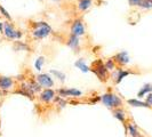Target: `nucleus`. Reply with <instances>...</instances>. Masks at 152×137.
Returning <instances> with one entry per match:
<instances>
[{
    "instance_id": "29",
    "label": "nucleus",
    "mask_w": 152,
    "mask_h": 137,
    "mask_svg": "<svg viewBox=\"0 0 152 137\" xmlns=\"http://www.w3.org/2000/svg\"><path fill=\"white\" fill-rule=\"evenodd\" d=\"M54 1H56V2H58V1H61V0H54Z\"/></svg>"
},
{
    "instance_id": "10",
    "label": "nucleus",
    "mask_w": 152,
    "mask_h": 137,
    "mask_svg": "<svg viewBox=\"0 0 152 137\" xmlns=\"http://www.w3.org/2000/svg\"><path fill=\"white\" fill-rule=\"evenodd\" d=\"M115 62V64L118 63L119 65H126V64H128L129 63V55L127 52H120V53L115 54L113 57H112Z\"/></svg>"
},
{
    "instance_id": "22",
    "label": "nucleus",
    "mask_w": 152,
    "mask_h": 137,
    "mask_svg": "<svg viewBox=\"0 0 152 137\" xmlns=\"http://www.w3.org/2000/svg\"><path fill=\"white\" fill-rule=\"evenodd\" d=\"M45 64V57L44 56H40L38 57L36 62H34V68L37 71H41V68H42V65Z\"/></svg>"
},
{
    "instance_id": "13",
    "label": "nucleus",
    "mask_w": 152,
    "mask_h": 137,
    "mask_svg": "<svg viewBox=\"0 0 152 137\" xmlns=\"http://www.w3.org/2000/svg\"><path fill=\"white\" fill-rule=\"evenodd\" d=\"M23 85L25 86V88L30 91L32 95L41 90V86L38 82H36V80H30V81H28V82H25V84Z\"/></svg>"
},
{
    "instance_id": "16",
    "label": "nucleus",
    "mask_w": 152,
    "mask_h": 137,
    "mask_svg": "<svg viewBox=\"0 0 152 137\" xmlns=\"http://www.w3.org/2000/svg\"><path fill=\"white\" fill-rule=\"evenodd\" d=\"M112 113H113V117L115 118V119H118L119 121H121V122H125L126 114H125V111L121 110L120 107H118V109H113Z\"/></svg>"
},
{
    "instance_id": "4",
    "label": "nucleus",
    "mask_w": 152,
    "mask_h": 137,
    "mask_svg": "<svg viewBox=\"0 0 152 137\" xmlns=\"http://www.w3.org/2000/svg\"><path fill=\"white\" fill-rule=\"evenodd\" d=\"M4 34L6 36V38L10 39V40H20L23 36L22 32L16 30L13 26V24L9 22L4 23Z\"/></svg>"
},
{
    "instance_id": "15",
    "label": "nucleus",
    "mask_w": 152,
    "mask_h": 137,
    "mask_svg": "<svg viewBox=\"0 0 152 137\" xmlns=\"http://www.w3.org/2000/svg\"><path fill=\"white\" fill-rule=\"evenodd\" d=\"M75 65H76V68H78L80 71H83V72H85V73H87V72L91 71V68H89V66L86 64V62H85L84 58H80V60L76 61Z\"/></svg>"
},
{
    "instance_id": "9",
    "label": "nucleus",
    "mask_w": 152,
    "mask_h": 137,
    "mask_svg": "<svg viewBox=\"0 0 152 137\" xmlns=\"http://www.w3.org/2000/svg\"><path fill=\"white\" fill-rule=\"evenodd\" d=\"M39 98L44 103H49L50 101H53L55 98V91L53 89H50V88H46V89H44L40 93Z\"/></svg>"
},
{
    "instance_id": "31",
    "label": "nucleus",
    "mask_w": 152,
    "mask_h": 137,
    "mask_svg": "<svg viewBox=\"0 0 152 137\" xmlns=\"http://www.w3.org/2000/svg\"><path fill=\"white\" fill-rule=\"evenodd\" d=\"M151 91H152V89H151Z\"/></svg>"
},
{
    "instance_id": "30",
    "label": "nucleus",
    "mask_w": 152,
    "mask_h": 137,
    "mask_svg": "<svg viewBox=\"0 0 152 137\" xmlns=\"http://www.w3.org/2000/svg\"><path fill=\"white\" fill-rule=\"evenodd\" d=\"M0 136H1V133H0Z\"/></svg>"
},
{
    "instance_id": "11",
    "label": "nucleus",
    "mask_w": 152,
    "mask_h": 137,
    "mask_svg": "<svg viewBox=\"0 0 152 137\" xmlns=\"http://www.w3.org/2000/svg\"><path fill=\"white\" fill-rule=\"evenodd\" d=\"M14 86V80L10 77H0V89L9 90Z\"/></svg>"
},
{
    "instance_id": "2",
    "label": "nucleus",
    "mask_w": 152,
    "mask_h": 137,
    "mask_svg": "<svg viewBox=\"0 0 152 137\" xmlns=\"http://www.w3.org/2000/svg\"><path fill=\"white\" fill-rule=\"evenodd\" d=\"M101 99H102L103 104L107 107H109V109H111V110L118 109V107H120L122 105L121 98L119 96H117L115 94H113V93H107V94H104L101 97Z\"/></svg>"
},
{
    "instance_id": "1",
    "label": "nucleus",
    "mask_w": 152,
    "mask_h": 137,
    "mask_svg": "<svg viewBox=\"0 0 152 137\" xmlns=\"http://www.w3.org/2000/svg\"><path fill=\"white\" fill-rule=\"evenodd\" d=\"M32 25H33L32 36L36 39H45L52 32L50 25L46 22H34Z\"/></svg>"
},
{
    "instance_id": "18",
    "label": "nucleus",
    "mask_w": 152,
    "mask_h": 137,
    "mask_svg": "<svg viewBox=\"0 0 152 137\" xmlns=\"http://www.w3.org/2000/svg\"><path fill=\"white\" fill-rule=\"evenodd\" d=\"M13 48H14V50H16V52H17V50H29V52H30L31 50L30 47L26 45L25 42H22V41H15Z\"/></svg>"
},
{
    "instance_id": "12",
    "label": "nucleus",
    "mask_w": 152,
    "mask_h": 137,
    "mask_svg": "<svg viewBox=\"0 0 152 137\" xmlns=\"http://www.w3.org/2000/svg\"><path fill=\"white\" fill-rule=\"evenodd\" d=\"M66 45H68L69 48H71L72 50H75V52H78L79 50V46H80V41H79V37H77V36H73V34H71L70 37H69L68 41H66Z\"/></svg>"
},
{
    "instance_id": "7",
    "label": "nucleus",
    "mask_w": 152,
    "mask_h": 137,
    "mask_svg": "<svg viewBox=\"0 0 152 137\" xmlns=\"http://www.w3.org/2000/svg\"><path fill=\"white\" fill-rule=\"evenodd\" d=\"M129 74H132V72H129V71H125L122 68H115L113 71V73L111 74V77H112V79L114 80L115 84H120L122 81V79L125 77L129 76Z\"/></svg>"
},
{
    "instance_id": "6",
    "label": "nucleus",
    "mask_w": 152,
    "mask_h": 137,
    "mask_svg": "<svg viewBox=\"0 0 152 137\" xmlns=\"http://www.w3.org/2000/svg\"><path fill=\"white\" fill-rule=\"evenodd\" d=\"M36 79H37V82L41 86V88H45L46 89V88H49V87H53L54 86V80L47 73L38 74V76L36 77Z\"/></svg>"
},
{
    "instance_id": "26",
    "label": "nucleus",
    "mask_w": 152,
    "mask_h": 137,
    "mask_svg": "<svg viewBox=\"0 0 152 137\" xmlns=\"http://www.w3.org/2000/svg\"><path fill=\"white\" fill-rule=\"evenodd\" d=\"M146 103L149 104V106H152V93H149L146 95Z\"/></svg>"
},
{
    "instance_id": "25",
    "label": "nucleus",
    "mask_w": 152,
    "mask_h": 137,
    "mask_svg": "<svg viewBox=\"0 0 152 137\" xmlns=\"http://www.w3.org/2000/svg\"><path fill=\"white\" fill-rule=\"evenodd\" d=\"M0 13H1V15L4 16V17H6V18H8V21H12V16L9 15V13H8L7 10H6L5 8L2 7L1 5H0Z\"/></svg>"
},
{
    "instance_id": "14",
    "label": "nucleus",
    "mask_w": 152,
    "mask_h": 137,
    "mask_svg": "<svg viewBox=\"0 0 152 137\" xmlns=\"http://www.w3.org/2000/svg\"><path fill=\"white\" fill-rule=\"evenodd\" d=\"M93 6V0H79L78 1V8L79 10L85 12Z\"/></svg>"
},
{
    "instance_id": "19",
    "label": "nucleus",
    "mask_w": 152,
    "mask_h": 137,
    "mask_svg": "<svg viewBox=\"0 0 152 137\" xmlns=\"http://www.w3.org/2000/svg\"><path fill=\"white\" fill-rule=\"evenodd\" d=\"M151 89H152V86H151V85H149V84L144 85V86L142 87V89L138 91L137 96H138L140 98H142V97H144V96H145V94L148 95V94H149V93L151 91Z\"/></svg>"
},
{
    "instance_id": "8",
    "label": "nucleus",
    "mask_w": 152,
    "mask_h": 137,
    "mask_svg": "<svg viewBox=\"0 0 152 137\" xmlns=\"http://www.w3.org/2000/svg\"><path fill=\"white\" fill-rule=\"evenodd\" d=\"M58 94L62 97H66V96H70V97H78L81 95V91L76 89V88H61L58 89Z\"/></svg>"
},
{
    "instance_id": "23",
    "label": "nucleus",
    "mask_w": 152,
    "mask_h": 137,
    "mask_svg": "<svg viewBox=\"0 0 152 137\" xmlns=\"http://www.w3.org/2000/svg\"><path fill=\"white\" fill-rule=\"evenodd\" d=\"M138 6L143 9H150L152 8V0H140Z\"/></svg>"
},
{
    "instance_id": "21",
    "label": "nucleus",
    "mask_w": 152,
    "mask_h": 137,
    "mask_svg": "<svg viewBox=\"0 0 152 137\" xmlns=\"http://www.w3.org/2000/svg\"><path fill=\"white\" fill-rule=\"evenodd\" d=\"M50 73L54 74V77H55V78H57L61 82H64V81H65V74H64L63 72H61V71H57V70H50Z\"/></svg>"
},
{
    "instance_id": "20",
    "label": "nucleus",
    "mask_w": 152,
    "mask_h": 137,
    "mask_svg": "<svg viewBox=\"0 0 152 137\" xmlns=\"http://www.w3.org/2000/svg\"><path fill=\"white\" fill-rule=\"evenodd\" d=\"M128 131H129V135L132 137H143L138 133V130H137L136 127H135L134 125H132V123L128 125Z\"/></svg>"
},
{
    "instance_id": "28",
    "label": "nucleus",
    "mask_w": 152,
    "mask_h": 137,
    "mask_svg": "<svg viewBox=\"0 0 152 137\" xmlns=\"http://www.w3.org/2000/svg\"><path fill=\"white\" fill-rule=\"evenodd\" d=\"M0 33H4V23L0 22Z\"/></svg>"
},
{
    "instance_id": "27",
    "label": "nucleus",
    "mask_w": 152,
    "mask_h": 137,
    "mask_svg": "<svg viewBox=\"0 0 152 137\" xmlns=\"http://www.w3.org/2000/svg\"><path fill=\"white\" fill-rule=\"evenodd\" d=\"M130 6H138L140 5V0H128Z\"/></svg>"
},
{
    "instance_id": "5",
    "label": "nucleus",
    "mask_w": 152,
    "mask_h": 137,
    "mask_svg": "<svg viewBox=\"0 0 152 137\" xmlns=\"http://www.w3.org/2000/svg\"><path fill=\"white\" fill-rule=\"evenodd\" d=\"M86 33V29H85V24L81 20H76L72 23L71 26V34L77 36V37H81Z\"/></svg>"
},
{
    "instance_id": "24",
    "label": "nucleus",
    "mask_w": 152,
    "mask_h": 137,
    "mask_svg": "<svg viewBox=\"0 0 152 137\" xmlns=\"http://www.w3.org/2000/svg\"><path fill=\"white\" fill-rule=\"evenodd\" d=\"M104 65H105V68H107V71H113L114 68H115V62H114L113 58H109V60L104 63Z\"/></svg>"
},
{
    "instance_id": "3",
    "label": "nucleus",
    "mask_w": 152,
    "mask_h": 137,
    "mask_svg": "<svg viewBox=\"0 0 152 137\" xmlns=\"http://www.w3.org/2000/svg\"><path fill=\"white\" fill-rule=\"evenodd\" d=\"M91 71L99 78L101 81H105L107 79V72L109 71L105 68L104 63L101 61V60H96L95 62H93Z\"/></svg>"
},
{
    "instance_id": "17",
    "label": "nucleus",
    "mask_w": 152,
    "mask_h": 137,
    "mask_svg": "<svg viewBox=\"0 0 152 137\" xmlns=\"http://www.w3.org/2000/svg\"><path fill=\"white\" fill-rule=\"evenodd\" d=\"M127 103L134 107H150L146 102H142V101H138V99H128Z\"/></svg>"
}]
</instances>
